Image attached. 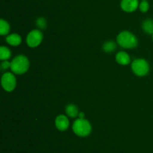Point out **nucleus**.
Segmentation results:
<instances>
[{
    "label": "nucleus",
    "instance_id": "obj_3",
    "mask_svg": "<svg viewBox=\"0 0 153 153\" xmlns=\"http://www.w3.org/2000/svg\"><path fill=\"white\" fill-rule=\"evenodd\" d=\"M73 130L77 136L85 137L91 133L92 126L85 118H78L73 123Z\"/></svg>",
    "mask_w": 153,
    "mask_h": 153
},
{
    "label": "nucleus",
    "instance_id": "obj_2",
    "mask_svg": "<svg viewBox=\"0 0 153 153\" xmlns=\"http://www.w3.org/2000/svg\"><path fill=\"white\" fill-rule=\"evenodd\" d=\"M10 63H11L10 69L12 72L19 75L26 73L30 66L29 60L24 55L17 56L13 58Z\"/></svg>",
    "mask_w": 153,
    "mask_h": 153
},
{
    "label": "nucleus",
    "instance_id": "obj_1",
    "mask_svg": "<svg viewBox=\"0 0 153 153\" xmlns=\"http://www.w3.org/2000/svg\"><path fill=\"white\" fill-rule=\"evenodd\" d=\"M117 44L124 49H133L137 46L138 40L133 33L128 31H123L117 37Z\"/></svg>",
    "mask_w": 153,
    "mask_h": 153
},
{
    "label": "nucleus",
    "instance_id": "obj_8",
    "mask_svg": "<svg viewBox=\"0 0 153 153\" xmlns=\"http://www.w3.org/2000/svg\"><path fill=\"white\" fill-rule=\"evenodd\" d=\"M55 126L58 130L61 131H64L67 130L70 126V121L65 115H59L55 118Z\"/></svg>",
    "mask_w": 153,
    "mask_h": 153
},
{
    "label": "nucleus",
    "instance_id": "obj_14",
    "mask_svg": "<svg viewBox=\"0 0 153 153\" xmlns=\"http://www.w3.org/2000/svg\"><path fill=\"white\" fill-rule=\"evenodd\" d=\"M10 27L8 22L4 20L1 19L0 20V34L1 35H6L10 32Z\"/></svg>",
    "mask_w": 153,
    "mask_h": 153
},
{
    "label": "nucleus",
    "instance_id": "obj_10",
    "mask_svg": "<svg viewBox=\"0 0 153 153\" xmlns=\"http://www.w3.org/2000/svg\"><path fill=\"white\" fill-rule=\"evenodd\" d=\"M6 42L9 45L13 46H19L22 42V38L19 34H16V33H12V34H8L6 37Z\"/></svg>",
    "mask_w": 153,
    "mask_h": 153
},
{
    "label": "nucleus",
    "instance_id": "obj_6",
    "mask_svg": "<svg viewBox=\"0 0 153 153\" xmlns=\"http://www.w3.org/2000/svg\"><path fill=\"white\" fill-rule=\"evenodd\" d=\"M43 33L39 29H34L30 32L26 38V43L28 46L35 48L41 44L43 40Z\"/></svg>",
    "mask_w": 153,
    "mask_h": 153
},
{
    "label": "nucleus",
    "instance_id": "obj_11",
    "mask_svg": "<svg viewBox=\"0 0 153 153\" xmlns=\"http://www.w3.org/2000/svg\"><path fill=\"white\" fill-rule=\"evenodd\" d=\"M66 113L68 116L71 117V118H76V117L79 116V109L77 106L74 104H69L67 105V107L65 109Z\"/></svg>",
    "mask_w": 153,
    "mask_h": 153
},
{
    "label": "nucleus",
    "instance_id": "obj_18",
    "mask_svg": "<svg viewBox=\"0 0 153 153\" xmlns=\"http://www.w3.org/2000/svg\"><path fill=\"white\" fill-rule=\"evenodd\" d=\"M10 66H11V63L9 62L8 60L7 61H2L1 64V70H7L9 68H10Z\"/></svg>",
    "mask_w": 153,
    "mask_h": 153
},
{
    "label": "nucleus",
    "instance_id": "obj_9",
    "mask_svg": "<svg viewBox=\"0 0 153 153\" xmlns=\"http://www.w3.org/2000/svg\"><path fill=\"white\" fill-rule=\"evenodd\" d=\"M116 61L118 64L122 65H127L131 62V58L127 52L120 51L116 55Z\"/></svg>",
    "mask_w": 153,
    "mask_h": 153
},
{
    "label": "nucleus",
    "instance_id": "obj_20",
    "mask_svg": "<svg viewBox=\"0 0 153 153\" xmlns=\"http://www.w3.org/2000/svg\"><path fill=\"white\" fill-rule=\"evenodd\" d=\"M152 40H153V34H152Z\"/></svg>",
    "mask_w": 153,
    "mask_h": 153
},
{
    "label": "nucleus",
    "instance_id": "obj_16",
    "mask_svg": "<svg viewBox=\"0 0 153 153\" xmlns=\"http://www.w3.org/2000/svg\"><path fill=\"white\" fill-rule=\"evenodd\" d=\"M149 4L146 0H143V1H142L139 4V9H140V11L143 12V13L147 12L148 10H149Z\"/></svg>",
    "mask_w": 153,
    "mask_h": 153
},
{
    "label": "nucleus",
    "instance_id": "obj_19",
    "mask_svg": "<svg viewBox=\"0 0 153 153\" xmlns=\"http://www.w3.org/2000/svg\"><path fill=\"white\" fill-rule=\"evenodd\" d=\"M79 118H85V114H84V112H79Z\"/></svg>",
    "mask_w": 153,
    "mask_h": 153
},
{
    "label": "nucleus",
    "instance_id": "obj_21",
    "mask_svg": "<svg viewBox=\"0 0 153 153\" xmlns=\"http://www.w3.org/2000/svg\"><path fill=\"white\" fill-rule=\"evenodd\" d=\"M142 1H143V0H142Z\"/></svg>",
    "mask_w": 153,
    "mask_h": 153
},
{
    "label": "nucleus",
    "instance_id": "obj_17",
    "mask_svg": "<svg viewBox=\"0 0 153 153\" xmlns=\"http://www.w3.org/2000/svg\"><path fill=\"white\" fill-rule=\"evenodd\" d=\"M36 24H37V27L41 29H45L47 26V23H46V20L43 17H40L36 21Z\"/></svg>",
    "mask_w": 153,
    "mask_h": 153
},
{
    "label": "nucleus",
    "instance_id": "obj_13",
    "mask_svg": "<svg viewBox=\"0 0 153 153\" xmlns=\"http://www.w3.org/2000/svg\"><path fill=\"white\" fill-rule=\"evenodd\" d=\"M143 30L149 34H153V20L151 19H147L144 20L142 24Z\"/></svg>",
    "mask_w": 153,
    "mask_h": 153
},
{
    "label": "nucleus",
    "instance_id": "obj_5",
    "mask_svg": "<svg viewBox=\"0 0 153 153\" xmlns=\"http://www.w3.org/2000/svg\"><path fill=\"white\" fill-rule=\"evenodd\" d=\"M1 82L2 88L6 92H10L16 88V79L14 74H12L11 72H5L1 76Z\"/></svg>",
    "mask_w": 153,
    "mask_h": 153
},
{
    "label": "nucleus",
    "instance_id": "obj_12",
    "mask_svg": "<svg viewBox=\"0 0 153 153\" xmlns=\"http://www.w3.org/2000/svg\"><path fill=\"white\" fill-rule=\"evenodd\" d=\"M11 57V51L5 46H1L0 47V59L1 61H7Z\"/></svg>",
    "mask_w": 153,
    "mask_h": 153
},
{
    "label": "nucleus",
    "instance_id": "obj_4",
    "mask_svg": "<svg viewBox=\"0 0 153 153\" xmlns=\"http://www.w3.org/2000/svg\"><path fill=\"white\" fill-rule=\"evenodd\" d=\"M131 69L137 76H146L149 71V64L143 58L134 59L131 63Z\"/></svg>",
    "mask_w": 153,
    "mask_h": 153
},
{
    "label": "nucleus",
    "instance_id": "obj_7",
    "mask_svg": "<svg viewBox=\"0 0 153 153\" xmlns=\"http://www.w3.org/2000/svg\"><path fill=\"white\" fill-rule=\"evenodd\" d=\"M120 6L123 10L127 13H131L139 8V2L138 0H122Z\"/></svg>",
    "mask_w": 153,
    "mask_h": 153
},
{
    "label": "nucleus",
    "instance_id": "obj_15",
    "mask_svg": "<svg viewBox=\"0 0 153 153\" xmlns=\"http://www.w3.org/2000/svg\"><path fill=\"white\" fill-rule=\"evenodd\" d=\"M117 45L116 44L114 43L112 40H108V41H106L105 43L103 45V50L105 52H108V53H111L113 51H114L116 50Z\"/></svg>",
    "mask_w": 153,
    "mask_h": 153
}]
</instances>
